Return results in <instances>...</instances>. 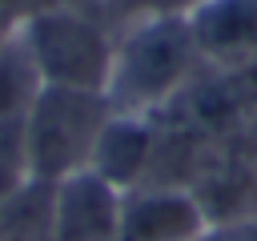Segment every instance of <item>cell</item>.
Returning <instances> with one entry per match:
<instances>
[{
  "instance_id": "1",
  "label": "cell",
  "mask_w": 257,
  "mask_h": 241,
  "mask_svg": "<svg viewBox=\"0 0 257 241\" xmlns=\"http://www.w3.org/2000/svg\"><path fill=\"white\" fill-rule=\"evenodd\" d=\"M205 68L201 48L193 40L189 16L153 12L133 16L116 28L112 72H108V104L112 112L161 116Z\"/></svg>"
},
{
  "instance_id": "2",
  "label": "cell",
  "mask_w": 257,
  "mask_h": 241,
  "mask_svg": "<svg viewBox=\"0 0 257 241\" xmlns=\"http://www.w3.org/2000/svg\"><path fill=\"white\" fill-rule=\"evenodd\" d=\"M20 32L44 72V84L80 88V92L108 88L116 32L108 28L104 16H96V8L64 0L20 20Z\"/></svg>"
},
{
  "instance_id": "3",
  "label": "cell",
  "mask_w": 257,
  "mask_h": 241,
  "mask_svg": "<svg viewBox=\"0 0 257 241\" xmlns=\"http://www.w3.org/2000/svg\"><path fill=\"white\" fill-rule=\"evenodd\" d=\"M108 116H112V104L104 92L44 84V92L24 116L32 181L56 185L72 173H84L92 165V153H96V141Z\"/></svg>"
},
{
  "instance_id": "4",
  "label": "cell",
  "mask_w": 257,
  "mask_h": 241,
  "mask_svg": "<svg viewBox=\"0 0 257 241\" xmlns=\"http://www.w3.org/2000/svg\"><path fill=\"white\" fill-rule=\"evenodd\" d=\"M161 116H177L213 141H241L257 125V68L205 64Z\"/></svg>"
},
{
  "instance_id": "5",
  "label": "cell",
  "mask_w": 257,
  "mask_h": 241,
  "mask_svg": "<svg viewBox=\"0 0 257 241\" xmlns=\"http://www.w3.org/2000/svg\"><path fill=\"white\" fill-rule=\"evenodd\" d=\"M124 193L92 169L52 185V241H116Z\"/></svg>"
},
{
  "instance_id": "6",
  "label": "cell",
  "mask_w": 257,
  "mask_h": 241,
  "mask_svg": "<svg viewBox=\"0 0 257 241\" xmlns=\"http://www.w3.org/2000/svg\"><path fill=\"white\" fill-rule=\"evenodd\" d=\"M209 225H233L257 217V149L249 137L217 149L209 169L189 189Z\"/></svg>"
},
{
  "instance_id": "7",
  "label": "cell",
  "mask_w": 257,
  "mask_h": 241,
  "mask_svg": "<svg viewBox=\"0 0 257 241\" xmlns=\"http://www.w3.org/2000/svg\"><path fill=\"white\" fill-rule=\"evenodd\" d=\"M209 229L201 205L185 189L141 185L124 193L116 241H201Z\"/></svg>"
},
{
  "instance_id": "8",
  "label": "cell",
  "mask_w": 257,
  "mask_h": 241,
  "mask_svg": "<svg viewBox=\"0 0 257 241\" xmlns=\"http://www.w3.org/2000/svg\"><path fill=\"white\" fill-rule=\"evenodd\" d=\"M189 28L205 64L257 68V0H201Z\"/></svg>"
},
{
  "instance_id": "9",
  "label": "cell",
  "mask_w": 257,
  "mask_h": 241,
  "mask_svg": "<svg viewBox=\"0 0 257 241\" xmlns=\"http://www.w3.org/2000/svg\"><path fill=\"white\" fill-rule=\"evenodd\" d=\"M153 149H157V116H137V112H112L96 153H92V173L104 177L108 185H116L120 193L141 189L153 165Z\"/></svg>"
},
{
  "instance_id": "10",
  "label": "cell",
  "mask_w": 257,
  "mask_h": 241,
  "mask_svg": "<svg viewBox=\"0 0 257 241\" xmlns=\"http://www.w3.org/2000/svg\"><path fill=\"white\" fill-rule=\"evenodd\" d=\"M40 92H44V72L16 24L12 36L0 44V120H24Z\"/></svg>"
},
{
  "instance_id": "11",
  "label": "cell",
  "mask_w": 257,
  "mask_h": 241,
  "mask_svg": "<svg viewBox=\"0 0 257 241\" xmlns=\"http://www.w3.org/2000/svg\"><path fill=\"white\" fill-rule=\"evenodd\" d=\"M0 241H52V185L28 181L0 201Z\"/></svg>"
},
{
  "instance_id": "12",
  "label": "cell",
  "mask_w": 257,
  "mask_h": 241,
  "mask_svg": "<svg viewBox=\"0 0 257 241\" xmlns=\"http://www.w3.org/2000/svg\"><path fill=\"white\" fill-rule=\"evenodd\" d=\"M28 181H32V165H28L24 120H0V201H8Z\"/></svg>"
},
{
  "instance_id": "13",
  "label": "cell",
  "mask_w": 257,
  "mask_h": 241,
  "mask_svg": "<svg viewBox=\"0 0 257 241\" xmlns=\"http://www.w3.org/2000/svg\"><path fill=\"white\" fill-rule=\"evenodd\" d=\"M112 4L116 12H124V20L133 16H153V12H177V16H189L201 0H104ZM88 8H96V0H88Z\"/></svg>"
},
{
  "instance_id": "14",
  "label": "cell",
  "mask_w": 257,
  "mask_h": 241,
  "mask_svg": "<svg viewBox=\"0 0 257 241\" xmlns=\"http://www.w3.org/2000/svg\"><path fill=\"white\" fill-rule=\"evenodd\" d=\"M201 241H257V217L233 221V225H209Z\"/></svg>"
},
{
  "instance_id": "15",
  "label": "cell",
  "mask_w": 257,
  "mask_h": 241,
  "mask_svg": "<svg viewBox=\"0 0 257 241\" xmlns=\"http://www.w3.org/2000/svg\"><path fill=\"white\" fill-rule=\"evenodd\" d=\"M52 4H64V0H0V12H8L12 20H28V16H36Z\"/></svg>"
},
{
  "instance_id": "16",
  "label": "cell",
  "mask_w": 257,
  "mask_h": 241,
  "mask_svg": "<svg viewBox=\"0 0 257 241\" xmlns=\"http://www.w3.org/2000/svg\"><path fill=\"white\" fill-rule=\"evenodd\" d=\"M16 24H20V20H12L8 12H0V44H4L8 36H12V28H16Z\"/></svg>"
},
{
  "instance_id": "17",
  "label": "cell",
  "mask_w": 257,
  "mask_h": 241,
  "mask_svg": "<svg viewBox=\"0 0 257 241\" xmlns=\"http://www.w3.org/2000/svg\"><path fill=\"white\" fill-rule=\"evenodd\" d=\"M249 141H253V149H257V125H253V133H249Z\"/></svg>"
}]
</instances>
